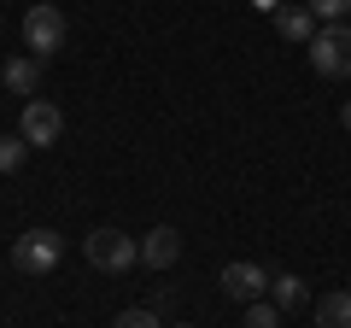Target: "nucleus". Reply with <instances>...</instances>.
Here are the masks:
<instances>
[{
	"label": "nucleus",
	"instance_id": "obj_1",
	"mask_svg": "<svg viewBox=\"0 0 351 328\" xmlns=\"http://www.w3.org/2000/svg\"><path fill=\"white\" fill-rule=\"evenodd\" d=\"M82 253L94 270H106V276H123V270L141 264V240L123 235V229H94V235L82 240Z\"/></svg>",
	"mask_w": 351,
	"mask_h": 328
},
{
	"label": "nucleus",
	"instance_id": "obj_2",
	"mask_svg": "<svg viewBox=\"0 0 351 328\" xmlns=\"http://www.w3.org/2000/svg\"><path fill=\"white\" fill-rule=\"evenodd\" d=\"M59 258H64V240L53 229H29L12 240V270H24V276H53Z\"/></svg>",
	"mask_w": 351,
	"mask_h": 328
},
{
	"label": "nucleus",
	"instance_id": "obj_3",
	"mask_svg": "<svg viewBox=\"0 0 351 328\" xmlns=\"http://www.w3.org/2000/svg\"><path fill=\"white\" fill-rule=\"evenodd\" d=\"M316 76H351V24H322L311 36Z\"/></svg>",
	"mask_w": 351,
	"mask_h": 328
},
{
	"label": "nucleus",
	"instance_id": "obj_4",
	"mask_svg": "<svg viewBox=\"0 0 351 328\" xmlns=\"http://www.w3.org/2000/svg\"><path fill=\"white\" fill-rule=\"evenodd\" d=\"M64 30H71V24H64V12L41 0V6H29V12H24V47L36 53V59H53V53L64 47Z\"/></svg>",
	"mask_w": 351,
	"mask_h": 328
},
{
	"label": "nucleus",
	"instance_id": "obj_5",
	"mask_svg": "<svg viewBox=\"0 0 351 328\" xmlns=\"http://www.w3.org/2000/svg\"><path fill=\"white\" fill-rule=\"evenodd\" d=\"M18 135H24L29 147H59V135H64V112H59L53 100H29L24 117H18Z\"/></svg>",
	"mask_w": 351,
	"mask_h": 328
},
{
	"label": "nucleus",
	"instance_id": "obj_6",
	"mask_svg": "<svg viewBox=\"0 0 351 328\" xmlns=\"http://www.w3.org/2000/svg\"><path fill=\"white\" fill-rule=\"evenodd\" d=\"M223 293L234 305H258L263 293H269V276H263V264H252V258H240V264H223Z\"/></svg>",
	"mask_w": 351,
	"mask_h": 328
},
{
	"label": "nucleus",
	"instance_id": "obj_7",
	"mask_svg": "<svg viewBox=\"0 0 351 328\" xmlns=\"http://www.w3.org/2000/svg\"><path fill=\"white\" fill-rule=\"evenodd\" d=\"M176 258H182V235H176L170 223H158L147 240H141V264H147V270H170Z\"/></svg>",
	"mask_w": 351,
	"mask_h": 328
},
{
	"label": "nucleus",
	"instance_id": "obj_8",
	"mask_svg": "<svg viewBox=\"0 0 351 328\" xmlns=\"http://www.w3.org/2000/svg\"><path fill=\"white\" fill-rule=\"evenodd\" d=\"M276 30H281L287 41H304V47H311V36H316L322 24H316L311 6H276Z\"/></svg>",
	"mask_w": 351,
	"mask_h": 328
},
{
	"label": "nucleus",
	"instance_id": "obj_9",
	"mask_svg": "<svg viewBox=\"0 0 351 328\" xmlns=\"http://www.w3.org/2000/svg\"><path fill=\"white\" fill-rule=\"evenodd\" d=\"M0 76H6V89H12V94H36L41 89V59H36V53L6 59V71H0Z\"/></svg>",
	"mask_w": 351,
	"mask_h": 328
},
{
	"label": "nucleus",
	"instance_id": "obj_10",
	"mask_svg": "<svg viewBox=\"0 0 351 328\" xmlns=\"http://www.w3.org/2000/svg\"><path fill=\"white\" fill-rule=\"evenodd\" d=\"M316 328H351V293L334 288L316 299Z\"/></svg>",
	"mask_w": 351,
	"mask_h": 328
},
{
	"label": "nucleus",
	"instance_id": "obj_11",
	"mask_svg": "<svg viewBox=\"0 0 351 328\" xmlns=\"http://www.w3.org/2000/svg\"><path fill=\"white\" fill-rule=\"evenodd\" d=\"M304 299H311V293H304V281L293 276V270L287 276H269V305H276V311H293V305H304Z\"/></svg>",
	"mask_w": 351,
	"mask_h": 328
},
{
	"label": "nucleus",
	"instance_id": "obj_12",
	"mask_svg": "<svg viewBox=\"0 0 351 328\" xmlns=\"http://www.w3.org/2000/svg\"><path fill=\"white\" fill-rule=\"evenodd\" d=\"M24 159H29V141L24 135H0V176H12Z\"/></svg>",
	"mask_w": 351,
	"mask_h": 328
},
{
	"label": "nucleus",
	"instance_id": "obj_13",
	"mask_svg": "<svg viewBox=\"0 0 351 328\" xmlns=\"http://www.w3.org/2000/svg\"><path fill=\"white\" fill-rule=\"evenodd\" d=\"M311 12H316V24H346L351 0H311Z\"/></svg>",
	"mask_w": 351,
	"mask_h": 328
},
{
	"label": "nucleus",
	"instance_id": "obj_14",
	"mask_svg": "<svg viewBox=\"0 0 351 328\" xmlns=\"http://www.w3.org/2000/svg\"><path fill=\"white\" fill-rule=\"evenodd\" d=\"M246 328H281V311H276V305H246Z\"/></svg>",
	"mask_w": 351,
	"mask_h": 328
},
{
	"label": "nucleus",
	"instance_id": "obj_15",
	"mask_svg": "<svg viewBox=\"0 0 351 328\" xmlns=\"http://www.w3.org/2000/svg\"><path fill=\"white\" fill-rule=\"evenodd\" d=\"M112 328H158V316H152V311H117Z\"/></svg>",
	"mask_w": 351,
	"mask_h": 328
},
{
	"label": "nucleus",
	"instance_id": "obj_16",
	"mask_svg": "<svg viewBox=\"0 0 351 328\" xmlns=\"http://www.w3.org/2000/svg\"><path fill=\"white\" fill-rule=\"evenodd\" d=\"M339 124H346V129H351V100H346V106H339Z\"/></svg>",
	"mask_w": 351,
	"mask_h": 328
}]
</instances>
